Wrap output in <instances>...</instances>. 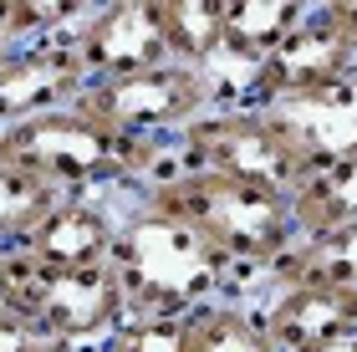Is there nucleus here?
<instances>
[{"label": "nucleus", "mask_w": 357, "mask_h": 352, "mask_svg": "<svg viewBox=\"0 0 357 352\" xmlns=\"http://www.w3.org/2000/svg\"><path fill=\"white\" fill-rule=\"evenodd\" d=\"M107 266L118 276L128 316H189L194 307L235 296L240 281H250L184 220H174L143 194H128Z\"/></svg>", "instance_id": "1"}, {"label": "nucleus", "mask_w": 357, "mask_h": 352, "mask_svg": "<svg viewBox=\"0 0 357 352\" xmlns=\"http://www.w3.org/2000/svg\"><path fill=\"white\" fill-rule=\"evenodd\" d=\"M138 194L158 210H169L174 220H184L194 235L209 240L225 261H235L250 281H266L271 266L301 240L291 199L225 179V174H209V169H194V164H178L174 153Z\"/></svg>", "instance_id": "2"}, {"label": "nucleus", "mask_w": 357, "mask_h": 352, "mask_svg": "<svg viewBox=\"0 0 357 352\" xmlns=\"http://www.w3.org/2000/svg\"><path fill=\"white\" fill-rule=\"evenodd\" d=\"M174 143L128 138L118 128L87 118L82 107L26 118L0 133V164H21L56 189H97V194H138L169 164Z\"/></svg>", "instance_id": "3"}, {"label": "nucleus", "mask_w": 357, "mask_h": 352, "mask_svg": "<svg viewBox=\"0 0 357 352\" xmlns=\"http://www.w3.org/2000/svg\"><path fill=\"white\" fill-rule=\"evenodd\" d=\"M174 158L240 179L250 189H271L281 199H291L312 174V158H306L301 138L291 133V123L275 107H250V102H215L189 128H178Z\"/></svg>", "instance_id": "4"}, {"label": "nucleus", "mask_w": 357, "mask_h": 352, "mask_svg": "<svg viewBox=\"0 0 357 352\" xmlns=\"http://www.w3.org/2000/svg\"><path fill=\"white\" fill-rule=\"evenodd\" d=\"M215 102H225L220 72L184 67V61H158V67H143V72L87 82L82 92H77L72 107H82L87 118L118 128V133H128V138H164V143H174L178 128H189Z\"/></svg>", "instance_id": "5"}, {"label": "nucleus", "mask_w": 357, "mask_h": 352, "mask_svg": "<svg viewBox=\"0 0 357 352\" xmlns=\"http://www.w3.org/2000/svg\"><path fill=\"white\" fill-rule=\"evenodd\" d=\"M6 312H15L36 337H61L77 347L107 342L112 327L128 316L112 266L82 270H46L10 250V296Z\"/></svg>", "instance_id": "6"}, {"label": "nucleus", "mask_w": 357, "mask_h": 352, "mask_svg": "<svg viewBox=\"0 0 357 352\" xmlns=\"http://www.w3.org/2000/svg\"><path fill=\"white\" fill-rule=\"evenodd\" d=\"M352 72H357V41L317 6L271 56H261L255 67L240 72L230 92H235V102H250V107H286V102L306 98V92L342 82Z\"/></svg>", "instance_id": "7"}, {"label": "nucleus", "mask_w": 357, "mask_h": 352, "mask_svg": "<svg viewBox=\"0 0 357 352\" xmlns=\"http://www.w3.org/2000/svg\"><path fill=\"white\" fill-rule=\"evenodd\" d=\"M87 87V67L72 36H31L0 52V133L26 118L72 107Z\"/></svg>", "instance_id": "8"}, {"label": "nucleus", "mask_w": 357, "mask_h": 352, "mask_svg": "<svg viewBox=\"0 0 357 352\" xmlns=\"http://www.w3.org/2000/svg\"><path fill=\"white\" fill-rule=\"evenodd\" d=\"M261 286L266 301L255 312H261L275 352H317L357 337V286L337 281H261Z\"/></svg>", "instance_id": "9"}, {"label": "nucleus", "mask_w": 357, "mask_h": 352, "mask_svg": "<svg viewBox=\"0 0 357 352\" xmlns=\"http://www.w3.org/2000/svg\"><path fill=\"white\" fill-rule=\"evenodd\" d=\"M72 41H77V56L87 67V82L174 61L158 0H97V10L72 31Z\"/></svg>", "instance_id": "10"}, {"label": "nucleus", "mask_w": 357, "mask_h": 352, "mask_svg": "<svg viewBox=\"0 0 357 352\" xmlns=\"http://www.w3.org/2000/svg\"><path fill=\"white\" fill-rule=\"evenodd\" d=\"M118 220H123V204H112V194L67 189V194L41 215V225L26 235V245L15 255H26L31 266H46V270L107 266L112 240H118Z\"/></svg>", "instance_id": "11"}, {"label": "nucleus", "mask_w": 357, "mask_h": 352, "mask_svg": "<svg viewBox=\"0 0 357 352\" xmlns=\"http://www.w3.org/2000/svg\"><path fill=\"white\" fill-rule=\"evenodd\" d=\"M275 113L301 138L312 169L327 164V158L352 153L357 148V72L342 77V82H332V87H321V92H306V98L275 107Z\"/></svg>", "instance_id": "12"}, {"label": "nucleus", "mask_w": 357, "mask_h": 352, "mask_svg": "<svg viewBox=\"0 0 357 352\" xmlns=\"http://www.w3.org/2000/svg\"><path fill=\"white\" fill-rule=\"evenodd\" d=\"M312 10H317V0H230L220 67H235V72L255 67V61L271 56Z\"/></svg>", "instance_id": "13"}, {"label": "nucleus", "mask_w": 357, "mask_h": 352, "mask_svg": "<svg viewBox=\"0 0 357 352\" xmlns=\"http://www.w3.org/2000/svg\"><path fill=\"white\" fill-rule=\"evenodd\" d=\"M291 215L301 235H332L357 225V148L306 174L301 189L291 194Z\"/></svg>", "instance_id": "14"}, {"label": "nucleus", "mask_w": 357, "mask_h": 352, "mask_svg": "<svg viewBox=\"0 0 357 352\" xmlns=\"http://www.w3.org/2000/svg\"><path fill=\"white\" fill-rule=\"evenodd\" d=\"M184 352H275L261 312L235 296L204 301L184 316Z\"/></svg>", "instance_id": "15"}, {"label": "nucleus", "mask_w": 357, "mask_h": 352, "mask_svg": "<svg viewBox=\"0 0 357 352\" xmlns=\"http://www.w3.org/2000/svg\"><path fill=\"white\" fill-rule=\"evenodd\" d=\"M225 10H230V0H158L169 56L184 61V67L215 72L220 46H225Z\"/></svg>", "instance_id": "16"}, {"label": "nucleus", "mask_w": 357, "mask_h": 352, "mask_svg": "<svg viewBox=\"0 0 357 352\" xmlns=\"http://www.w3.org/2000/svg\"><path fill=\"white\" fill-rule=\"evenodd\" d=\"M266 281H337L357 286V225L332 235H301L281 261L271 266Z\"/></svg>", "instance_id": "17"}, {"label": "nucleus", "mask_w": 357, "mask_h": 352, "mask_svg": "<svg viewBox=\"0 0 357 352\" xmlns=\"http://www.w3.org/2000/svg\"><path fill=\"white\" fill-rule=\"evenodd\" d=\"M67 194L52 179L31 174L21 164H0V250H21L26 235L41 225V215Z\"/></svg>", "instance_id": "18"}, {"label": "nucleus", "mask_w": 357, "mask_h": 352, "mask_svg": "<svg viewBox=\"0 0 357 352\" xmlns=\"http://www.w3.org/2000/svg\"><path fill=\"white\" fill-rule=\"evenodd\" d=\"M92 10H97V0H10V31H15V41L72 36Z\"/></svg>", "instance_id": "19"}, {"label": "nucleus", "mask_w": 357, "mask_h": 352, "mask_svg": "<svg viewBox=\"0 0 357 352\" xmlns=\"http://www.w3.org/2000/svg\"><path fill=\"white\" fill-rule=\"evenodd\" d=\"M107 352H184V316H123Z\"/></svg>", "instance_id": "20"}, {"label": "nucleus", "mask_w": 357, "mask_h": 352, "mask_svg": "<svg viewBox=\"0 0 357 352\" xmlns=\"http://www.w3.org/2000/svg\"><path fill=\"white\" fill-rule=\"evenodd\" d=\"M36 342H41V337H36V332H31L15 312H0V352H31Z\"/></svg>", "instance_id": "21"}, {"label": "nucleus", "mask_w": 357, "mask_h": 352, "mask_svg": "<svg viewBox=\"0 0 357 352\" xmlns=\"http://www.w3.org/2000/svg\"><path fill=\"white\" fill-rule=\"evenodd\" d=\"M317 6H321V10H327V15H332V21H337V26H342V31H347V36L357 41V0H317Z\"/></svg>", "instance_id": "22"}, {"label": "nucleus", "mask_w": 357, "mask_h": 352, "mask_svg": "<svg viewBox=\"0 0 357 352\" xmlns=\"http://www.w3.org/2000/svg\"><path fill=\"white\" fill-rule=\"evenodd\" d=\"M15 46V31H10V0H0V52Z\"/></svg>", "instance_id": "23"}, {"label": "nucleus", "mask_w": 357, "mask_h": 352, "mask_svg": "<svg viewBox=\"0 0 357 352\" xmlns=\"http://www.w3.org/2000/svg\"><path fill=\"white\" fill-rule=\"evenodd\" d=\"M6 296H10V250H0V312H6Z\"/></svg>", "instance_id": "24"}, {"label": "nucleus", "mask_w": 357, "mask_h": 352, "mask_svg": "<svg viewBox=\"0 0 357 352\" xmlns=\"http://www.w3.org/2000/svg\"><path fill=\"white\" fill-rule=\"evenodd\" d=\"M31 352H82V347H77V342H61V337H41Z\"/></svg>", "instance_id": "25"}, {"label": "nucleus", "mask_w": 357, "mask_h": 352, "mask_svg": "<svg viewBox=\"0 0 357 352\" xmlns=\"http://www.w3.org/2000/svg\"><path fill=\"white\" fill-rule=\"evenodd\" d=\"M317 352H357V337H347V342H332V347H317Z\"/></svg>", "instance_id": "26"}, {"label": "nucleus", "mask_w": 357, "mask_h": 352, "mask_svg": "<svg viewBox=\"0 0 357 352\" xmlns=\"http://www.w3.org/2000/svg\"><path fill=\"white\" fill-rule=\"evenodd\" d=\"M82 352H107V347H102V342H92V347H82Z\"/></svg>", "instance_id": "27"}]
</instances>
